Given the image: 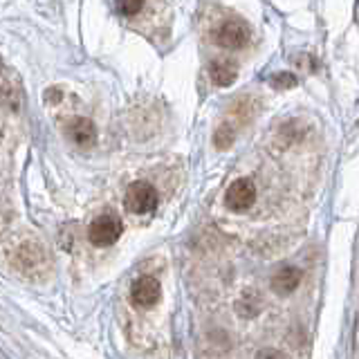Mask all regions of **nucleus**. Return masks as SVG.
I'll use <instances>...</instances> for the list:
<instances>
[{"mask_svg":"<svg viewBox=\"0 0 359 359\" xmlns=\"http://www.w3.org/2000/svg\"><path fill=\"white\" fill-rule=\"evenodd\" d=\"M209 76L211 81L220 86V88H227L236 81V76H238V70H236L233 63H227V61H213L211 67H209Z\"/></svg>","mask_w":359,"mask_h":359,"instance_id":"nucleus-8","label":"nucleus"},{"mask_svg":"<svg viewBox=\"0 0 359 359\" xmlns=\"http://www.w3.org/2000/svg\"><path fill=\"white\" fill-rule=\"evenodd\" d=\"M144 7V0H117V11L121 16H135Z\"/></svg>","mask_w":359,"mask_h":359,"instance_id":"nucleus-10","label":"nucleus"},{"mask_svg":"<svg viewBox=\"0 0 359 359\" xmlns=\"http://www.w3.org/2000/svg\"><path fill=\"white\" fill-rule=\"evenodd\" d=\"M123 202L133 213H151L157 207V191L149 182H135L128 187Z\"/></svg>","mask_w":359,"mask_h":359,"instance_id":"nucleus-2","label":"nucleus"},{"mask_svg":"<svg viewBox=\"0 0 359 359\" xmlns=\"http://www.w3.org/2000/svg\"><path fill=\"white\" fill-rule=\"evenodd\" d=\"M0 74H3V61H0Z\"/></svg>","mask_w":359,"mask_h":359,"instance_id":"nucleus-14","label":"nucleus"},{"mask_svg":"<svg viewBox=\"0 0 359 359\" xmlns=\"http://www.w3.org/2000/svg\"><path fill=\"white\" fill-rule=\"evenodd\" d=\"M256 202V187L250 180H236L224 194V205L231 211H245Z\"/></svg>","mask_w":359,"mask_h":359,"instance_id":"nucleus-4","label":"nucleus"},{"mask_svg":"<svg viewBox=\"0 0 359 359\" xmlns=\"http://www.w3.org/2000/svg\"><path fill=\"white\" fill-rule=\"evenodd\" d=\"M121 220L112 213H104L99 216L93 224H90V231H88V238L93 245L97 247H108L115 243L119 236H121Z\"/></svg>","mask_w":359,"mask_h":359,"instance_id":"nucleus-1","label":"nucleus"},{"mask_svg":"<svg viewBox=\"0 0 359 359\" xmlns=\"http://www.w3.org/2000/svg\"><path fill=\"white\" fill-rule=\"evenodd\" d=\"M241 303H245V310H241L243 317H256L258 310H261V301H258V299H252L250 294H243V297H241Z\"/></svg>","mask_w":359,"mask_h":359,"instance_id":"nucleus-11","label":"nucleus"},{"mask_svg":"<svg viewBox=\"0 0 359 359\" xmlns=\"http://www.w3.org/2000/svg\"><path fill=\"white\" fill-rule=\"evenodd\" d=\"M233 137H236V130L231 123H222V126L216 130V135H213V144H216L220 151H224L233 144Z\"/></svg>","mask_w":359,"mask_h":359,"instance_id":"nucleus-9","label":"nucleus"},{"mask_svg":"<svg viewBox=\"0 0 359 359\" xmlns=\"http://www.w3.org/2000/svg\"><path fill=\"white\" fill-rule=\"evenodd\" d=\"M299 283H301V269L292 267V265L280 267L278 272L272 276V290L280 297L292 294V292L299 287Z\"/></svg>","mask_w":359,"mask_h":359,"instance_id":"nucleus-6","label":"nucleus"},{"mask_svg":"<svg viewBox=\"0 0 359 359\" xmlns=\"http://www.w3.org/2000/svg\"><path fill=\"white\" fill-rule=\"evenodd\" d=\"M160 297H162V287L151 276L137 278L130 287V299L137 308H153L160 301Z\"/></svg>","mask_w":359,"mask_h":359,"instance_id":"nucleus-5","label":"nucleus"},{"mask_svg":"<svg viewBox=\"0 0 359 359\" xmlns=\"http://www.w3.org/2000/svg\"><path fill=\"white\" fill-rule=\"evenodd\" d=\"M272 83L276 88H292V86H297V79L292 76V74H274L272 76Z\"/></svg>","mask_w":359,"mask_h":359,"instance_id":"nucleus-12","label":"nucleus"},{"mask_svg":"<svg viewBox=\"0 0 359 359\" xmlns=\"http://www.w3.org/2000/svg\"><path fill=\"white\" fill-rule=\"evenodd\" d=\"M213 39L220 45V48H227V50H241L250 41V29H247L245 22L238 20H227L216 29Z\"/></svg>","mask_w":359,"mask_h":359,"instance_id":"nucleus-3","label":"nucleus"},{"mask_svg":"<svg viewBox=\"0 0 359 359\" xmlns=\"http://www.w3.org/2000/svg\"><path fill=\"white\" fill-rule=\"evenodd\" d=\"M70 137L74 144L79 146H93L95 144V137H97V133H95V123L86 119V117H79L70 123Z\"/></svg>","mask_w":359,"mask_h":359,"instance_id":"nucleus-7","label":"nucleus"},{"mask_svg":"<svg viewBox=\"0 0 359 359\" xmlns=\"http://www.w3.org/2000/svg\"><path fill=\"white\" fill-rule=\"evenodd\" d=\"M256 359H287L283 353L274 351V348H263V351L256 353Z\"/></svg>","mask_w":359,"mask_h":359,"instance_id":"nucleus-13","label":"nucleus"}]
</instances>
